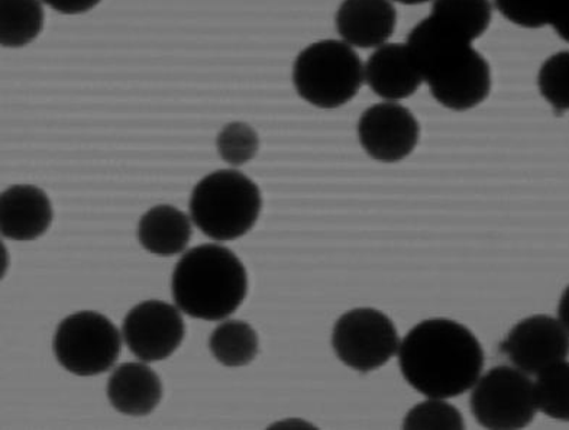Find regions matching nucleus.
Returning <instances> with one entry per match:
<instances>
[{
    "mask_svg": "<svg viewBox=\"0 0 569 430\" xmlns=\"http://www.w3.org/2000/svg\"><path fill=\"white\" fill-rule=\"evenodd\" d=\"M365 81V64L346 41L315 42L296 59L295 88L301 99L320 109H337L351 102Z\"/></svg>",
    "mask_w": 569,
    "mask_h": 430,
    "instance_id": "nucleus-4",
    "label": "nucleus"
},
{
    "mask_svg": "<svg viewBox=\"0 0 569 430\" xmlns=\"http://www.w3.org/2000/svg\"><path fill=\"white\" fill-rule=\"evenodd\" d=\"M539 412L569 422V362H558L540 372L535 381Z\"/></svg>",
    "mask_w": 569,
    "mask_h": 430,
    "instance_id": "nucleus-21",
    "label": "nucleus"
},
{
    "mask_svg": "<svg viewBox=\"0 0 569 430\" xmlns=\"http://www.w3.org/2000/svg\"><path fill=\"white\" fill-rule=\"evenodd\" d=\"M261 190L238 170H218L194 186L191 221L213 241H233L250 232L260 218Z\"/></svg>",
    "mask_w": 569,
    "mask_h": 430,
    "instance_id": "nucleus-3",
    "label": "nucleus"
},
{
    "mask_svg": "<svg viewBox=\"0 0 569 430\" xmlns=\"http://www.w3.org/2000/svg\"><path fill=\"white\" fill-rule=\"evenodd\" d=\"M184 334L180 309L161 300L137 304L129 310L122 324L123 341L142 362L167 360L179 350Z\"/></svg>",
    "mask_w": 569,
    "mask_h": 430,
    "instance_id": "nucleus-8",
    "label": "nucleus"
},
{
    "mask_svg": "<svg viewBox=\"0 0 569 430\" xmlns=\"http://www.w3.org/2000/svg\"><path fill=\"white\" fill-rule=\"evenodd\" d=\"M177 308L194 319H227L248 293V272L236 252L218 243L191 248L171 279Z\"/></svg>",
    "mask_w": 569,
    "mask_h": 430,
    "instance_id": "nucleus-2",
    "label": "nucleus"
},
{
    "mask_svg": "<svg viewBox=\"0 0 569 430\" xmlns=\"http://www.w3.org/2000/svg\"><path fill=\"white\" fill-rule=\"evenodd\" d=\"M500 352L520 371L538 376L547 368L568 360L569 333L559 319L535 314L511 328L500 343Z\"/></svg>",
    "mask_w": 569,
    "mask_h": 430,
    "instance_id": "nucleus-9",
    "label": "nucleus"
},
{
    "mask_svg": "<svg viewBox=\"0 0 569 430\" xmlns=\"http://www.w3.org/2000/svg\"><path fill=\"white\" fill-rule=\"evenodd\" d=\"M397 3L401 4H410V7H413V4H422L429 2V0H395Z\"/></svg>",
    "mask_w": 569,
    "mask_h": 430,
    "instance_id": "nucleus-29",
    "label": "nucleus"
},
{
    "mask_svg": "<svg viewBox=\"0 0 569 430\" xmlns=\"http://www.w3.org/2000/svg\"><path fill=\"white\" fill-rule=\"evenodd\" d=\"M54 218L50 198L37 186H12L2 193V236L33 241L44 236Z\"/></svg>",
    "mask_w": 569,
    "mask_h": 430,
    "instance_id": "nucleus-15",
    "label": "nucleus"
},
{
    "mask_svg": "<svg viewBox=\"0 0 569 430\" xmlns=\"http://www.w3.org/2000/svg\"><path fill=\"white\" fill-rule=\"evenodd\" d=\"M108 398L119 413L148 416L162 399L160 377L142 362H127L114 368L108 381Z\"/></svg>",
    "mask_w": 569,
    "mask_h": 430,
    "instance_id": "nucleus-16",
    "label": "nucleus"
},
{
    "mask_svg": "<svg viewBox=\"0 0 569 430\" xmlns=\"http://www.w3.org/2000/svg\"><path fill=\"white\" fill-rule=\"evenodd\" d=\"M551 26L558 36L569 44V0H561Z\"/></svg>",
    "mask_w": 569,
    "mask_h": 430,
    "instance_id": "nucleus-27",
    "label": "nucleus"
},
{
    "mask_svg": "<svg viewBox=\"0 0 569 430\" xmlns=\"http://www.w3.org/2000/svg\"><path fill=\"white\" fill-rule=\"evenodd\" d=\"M507 21L529 30L551 26L561 0H495Z\"/></svg>",
    "mask_w": 569,
    "mask_h": 430,
    "instance_id": "nucleus-23",
    "label": "nucleus"
},
{
    "mask_svg": "<svg viewBox=\"0 0 569 430\" xmlns=\"http://www.w3.org/2000/svg\"><path fill=\"white\" fill-rule=\"evenodd\" d=\"M463 424L462 413L447 399L428 398L423 403L416 404L406 414L405 429H457L461 430Z\"/></svg>",
    "mask_w": 569,
    "mask_h": 430,
    "instance_id": "nucleus-25",
    "label": "nucleus"
},
{
    "mask_svg": "<svg viewBox=\"0 0 569 430\" xmlns=\"http://www.w3.org/2000/svg\"><path fill=\"white\" fill-rule=\"evenodd\" d=\"M400 343L393 320L377 309L349 310L333 327V351L356 371L379 370L399 352Z\"/></svg>",
    "mask_w": 569,
    "mask_h": 430,
    "instance_id": "nucleus-7",
    "label": "nucleus"
},
{
    "mask_svg": "<svg viewBox=\"0 0 569 430\" xmlns=\"http://www.w3.org/2000/svg\"><path fill=\"white\" fill-rule=\"evenodd\" d=\"M42 0H0V42L7 48L31 44L44 28Z\"/></svg>",
    "mask_w": 569,
    "mask_h": 430,
    "instance_id": "nucleus-18",
    "label": "nucleus"
},
{
    "mask_svg": "<svg viewBox=\"0 0 569 430\" xmlns=\"http://www.w3.org/2000/svg\"><path fill=\"white\" fill-rule=\"evenodd\" d=\"M209 347L224 367L248 366L260 351L257 332L242 320H224L210 334Z\"/></svg>",
    "mask_w": 569,
    "mask_h": 430,
    "instance_id": "nucleus-19",
    "label": "nucleus"
},
{
    "mask_svg": "<svg viewBox=\"0 0 569 430\" xmlns=\"http://www.w3.org/2000/svg\"><path fill=\"white\" fill-rule=\"evenodd\" d=\"M471 412L486 429H523L538 412L535 381L519 368L499 366L472 387Z\"/></svg>",
    "mask_w": 569,
    "mask_h": 430,
    "instance_id": "nucleus-6",
    "label": "nucleus"
},
{
    "mask_svg": "<svg viewBox=\"0 0 569 430\" xmlns=\"http://www.w3.org/2000/svg\"><path fill=\"white\" fill-rule=\"evenodd\" d=\"M191 218L181 210L160 204L148 210L138 224V239L148 252L154 256H179L188 248L191 232Z\"/></svg>",
    "mask_w": 569,
    "mask_h": 430,
    "instance_id": "nucleus-17",
    "label": "nucleus"
},
{
    "mask_svg": "<svg viewBox=\"0 0 569 430\" xmlns=\"http://www.w3.org/2000/svg\"><path fill=\"white\" fill-rule=\"evenodd\" d=\"M419 122L408 108L396 102L372 104L361 114L358 138L371 159L399 162L418 146Z\"/></svg>",
    "mask_w": 569,
    "mask_h": 430,
    "instance_id": "nucleus-10",
    "label": "nucleus"
},
{
    "mask_svg": "<svg viewBox=\"0 0 569 430\" xmlns=\"http://www.w3.org/2000/svg\"><path fill=\"white\" fill-rule=\"evenodd\" d=\"M42 2L63 16H80V13L92 11L102 0H42Z\"/></svg>",
    "mask_w": 569,
    "mask_h": 430,
    "instance_id": "nucleus-26",
    "label": "nucleus"
},
{
    "mask_svg": "<svg viewBox=\"0 0 569 430\" xmlns=\"http://www.w3.org/2000/svg\"><path fill=\"white\" fill-rule=\"evenodd\" d=\"M219 156L233 167L250 162L260 148V138L253 128L243 122L228 123L217 140Z\"/></svg>",
    "mask_w": 569,
    "mask_h": 430,
    "instance_id": "nucleus-24",
    "label": "nucleus"
},
{
    "mask_svg": "<svg viewBox=\"0 0 569 430\" xmlns=\"http://www.w3.org/2000/svg\"><path fill=\"white\" fill-rule=\"evenodd\" d=\"M558 319L559 322L563 324V328L567 329L569 333V286L561 296V300H559L558 304Z\"/></svg>",
    "mask_w": 569,
    "mask_h": 430,
    "instance_id": "nucleus-28",
    "label": "nucleus"
},
{
    "mask_svg": "<svg viewBox=\"0 0 569 430\" xmlns=\"http://www.w3.org/2000/svg\"><path fill=\"white\" fill-rule=\"evenodd\" d=\"M397 356L409 386L432 399L467 393L485 368L480 341L452 319H427L416 324L401 341Z\"/></svg>",
    "mask_w": 569,
    "mask_h": 430,
    "instance_id": "nucleus-1",
    "label": "nucleus"
},
{
    "mask_svg": "<svg viewBox=\"0 0 569 430\" xmlns=\"http://www.w3.org/2000/svg\"><path fill=\"white\" fill-rule=\"evenodd\" d=\"M442 107L463 112L485 102L491 92V67L485 56L472 51L461 64L427 83Z\"/></svg>",
    "mask_w": 569,
    "mask_h": 430,
    "instance_id": "nucleus-14",
    "label": "nucleus"
},
{
    "mask_svg": "<svg viewBox=\"0 0 569 430\" xmlns=\"http://www.w3.org/2000/svg\"><path fill=\"white\" fill-rule=\"evenodd\" d=\"M540 94L557 112L569 111V51L557 52L540 67Z\"/></svg>",
    "mask_w": 569,
    "mask_h": 430,
    "instance_id": "nucleus-22",
    "label": "nucleus"
},
{
    "mask_svg": "<svg viewBox=\"0 0 569 430\" xmlns=\"http://www.w3.org/2000/svg\"><path fill=\"white\" fill-rule=\"evenodd\" d=\"M430 16L441 19L475 42L489 30L492 4L490 0H433Z\"/></svg>",
    "mask_w": 569,
    "mask_h": 430,
    "instance_id": "nucleus-20",
    "label": "nucleus"
},
{
    "mask_svg": "<svg viewBox=\"0 0 569 430\" xmlns=\"http://www.w3.org/2000/svg\"><path fill=\"white\" fill-rule=\"evenodd\" d=\"M366 83L387 102L410 98L422 83V71L405 44H385L365 64Z\"/></svg>",
    "mask_w": 569,
    "mask_h": 430,
    "instance_id": "nucleus-12",
    "label": "nucleus"
},
{
    "mask_svg": "<svg viewBox=\"0 0 569 430\" xmlns=\"http://www.w3.org/2000/svg\"><path fill=\"white\" fill-rule=\"evenodd\" d=\"M122 338L111 319L86 310L59 324L52 348L71 374L92 377L111 370L121 356Z\"/></svg>",
    "mask_w": 569,
    "mask_h": 430,
    "instance_id": "nucleus-5",
    "label": "nucleus"
},
{
    "mask_svg": "<svg viewBox=\"0 0 569 430\" xmlns=\"http://www.w3.org/2000/svg\"><path fill=\"white\" fill-rule=\"evenodd\" d=\"M406 46L422 71L425 83L456 69L476 50L466 36L433 16L425 18L409 32Z\"/></svg>",
    "mask_w": 569,
    "mask_h": 430,
    "instance_id": "nucleus-11",
    "label": "nucleus"
},
{
    "mask_svg": "<svg viewBox=\"0 0 569 430\" xmlns=\"http://www.w3.org/2000/svg\"><path fill=\"white\" fill-rule=\"evenodd\" d=\"M335 22L347 44L379 48L395 33L397 11L391 0H343Z\"/></svg>",
    "mask_w": 569,
    "mask_h": 430,
    "instance_id": "nucleus-13",
    "label": "nucleus"
}]
</instances>
